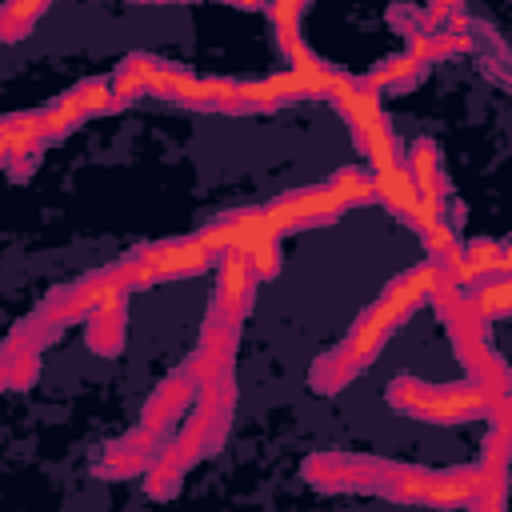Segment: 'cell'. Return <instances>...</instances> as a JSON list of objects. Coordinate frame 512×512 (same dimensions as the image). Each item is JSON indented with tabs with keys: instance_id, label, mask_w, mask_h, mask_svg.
I'll use <instances>...</instances> for the list:
<instances>
[{
	"instance_id": "obj_1",
	"label": "cell",
	"mask_w": 512,
	"mask_h": 512,
	"mask_svg": "<svg viewBox=\"0 0 512 512\" xmlns=\"http://www.w3.org/2000/svg\"><path fill=\"white\" fill-rule=\"evenodd\" d=\"M380 96H384V92H376V88L368 84V76L336 72V84H332V96H328V100H332V108L352 124V136H360V132L376 128V124L384 120Z\"/></svg>"
},
{
	"instance_id": "obj_2",
	"label": "cell",
	"mask_w": 512,
	"mask_h": 512,
	"mask_svg": "<svg viewBox=\"0 0 512 512\" xmlns=\"http://www.w3.org/2000/svg\"><path fill=\"white\" fill-rule=\"evenodd\" d=\"M136 256L156 272V280H176V276H196L204 272L216 256L192 236V240H160V244H144L136 248Z\"/></svg>"
},
{
	"instance_id": "obj_3",
	"label": "cell",
	"mask_w": 512,
	"mask_h": 512,
	"mask_svg": "<svg viewBox=\"0 0 512 512\" xmlns=\"http://www.w3.org/2000/svg\"><path fill=\"white\" fill-rule=\"evenodd\" d=\"M192 400H196V380H192L188 368L164 376L160 388H156V392L148 396V404H144V420H140V428H148V432H164L176 416H184V408H188Z\"/></svg>"
},
{
	"instance_id": "obj_4",
	"label": "cell",
	"mask_w": 512,
	"mask_h": 512,
	"mask_svg": "<svg viewBox=\"0 0 512 512\" xmlns=\"http://www.w3.org/2000/svg\"><path fill=\"white\" fill-rule=\"evenodd\" d=\"M484 484V468L480 464H460L448 472H428V488H424V504L428 508H468L476 500Z\"/></svg>"
},
{
	"instance_id": "obj_5",
	"label": "cell",
	"mask_w": 512,
	"mask_h": 512,
	"mask_svg": "<svg viewBox=\"0 0 512 512\" xmlns=\"http://www.w3.org/2000/svg\"><path fill=\"white\" fill-rule=\"evenodd\" d=\"M376 200H380L388 212H396L400 220H408V216L416 212V204H420V188H416L412 172L400 164V168L376 176Z\"/></svg>"
},
{
	"instance_id": "obj_6",
	"label": "cell",
	"mask_w": 512,
	"mask_h": 512,
	"mask_svg": "<svg viewBox=\"0 0 512 512\" xmlns=\"http://www.w3.org/2000/svg\"><path fill=\"white\" fill-rule=\"evenodd\" d=\"M404 168L412 172V180H416L420 192H440V196H448V180H444V172H440V148H436V140H428V136L412 140Z\"/></svg>"
},
{
	"instance_id": "obj_7",
	"label": "cell",
	"mask_w": 512,
	"mask_h": 512,
	"mask_svg": "<svg viewBox=\"0 0 512 512\" xmlns=\"http://www.w3.org/2000/svg\"><path fill=\"white\" fill-rule=\"evenodd\" d=\"M424 72H428V64H420V60H412V56H388L384 64H376L372 72H368V84L376 88V92H408V88H416L420 80H424Z\"/></svg>"
},
{
	"instance_id": "obj_8",
	"label": "cell",
	"mask_w": 512,
	"mask_h": 512,
	"mask_svg": "<svg viewBox=\"0 0 512 512\" xmlns=\"http://www.w3.org/2000/svg\"><path fill=\"white\" fill-rule=\"evenodd\" d=\"M124 332H128L124 308H100L88 316V348L100 356H116L124 348Z\"/></svg>"
},
{
	"instance_id": "obj_9",
	"label": "cell",
	"mask_w": 512,
	"mask_h": 512,
	"mask_svg": "<svg viewBox=\"0 0 512 512\" xmlns=\"http://www.w3.org/2000/svg\"><path fill=\"white\" fill-rule=\"evenodd\" d=\"M352 140H356V148L368 156V164H372V176L400 168V152H396V140H392V128H388V120H380L376 128H368V132H360V136H352Z\"/></svg>"
},
{
	"instance_id": "obj_10",
	"label": "cell",
	"mask_w": 512,
	"mask_h": 512,
	"mask_svg": "<svg viewBox=\"0 0 512 512\" xmlns=\"http://www.w3.org/2000/svg\"><path fill=\"white\" fill-rule=\"evenodd\" d=\"M184 468H188V464L176 456V448L164 444L160 456L152 460V468L144 472V476H148V484H144L148 496H152V500H172V496L180 492V476H184Z\"/></svg>"
},
{
	"instance_id": "obj_11",
	"label": "cell",
	"mask_w": 512,
	"mask_h": 512,
	"mask_svg": "<svg viewBox=\"0 0 512 512\" xmlns=\"http://www.w3.org/2000/svg\"><path fill=\"white\" fill-rule=\"evenodd\" d=\"M352 376H356V368H352V364H348L340 352H324V356L312 364L308 384H312V392L332 396V392H340L344 384H352Z\"/></svg>"
},
{
	"instance_id": "obj_12",
	"label": "cell",
	"mask_w": 512,
	"mask_h": 512,
	"mask_svg": "<svg viewBox=\"0 0 512 512\" xmlns=\"http://www.w3.org/2000/svg\"><path fill=\"white\" fill-rule=\"evenodd\" d=\"M468 300L472 308L488 320V316H504L512 312V276H492V280H480V288H468Z\"/></svg>"
},
{
	"instance_id": "obj_13",
	"label": "cell",
	"mask_w": 512,
	"mask_h": 512,
	"mask_svg": "<svg viewBox=\"0 0 512 512\" xmlns=\"http://www.w3.org/2000/svg\"><path fill=\"white\" fill-rule=\"evenodd\" d=\"M80 112H84V120L88 116H108L112 112V100H116V92H112V80H80L72 92H64Z\"/></svg>"
},
{
	"instance_id": "obj_14",
	"label": "cell",
	"mask_w": 512,
	"mask_h": 512,
	"mask_svg": "<svg viewBox=\"0 0 512 512\" xmlns=\"http://www.w3.org/2000/svg\"><path fill=\"white\" fill-rule=\"evenodd\" d=\"M328 184L336 188V196H340L348 208H356V204H372V200H376V176H368V172H360V168H340Z\"/></svg>"
},
{
	"instance_id": "obj_15",
	"label": "cell",
	"mask_w": 512,
	"mask_h": 512,
	"mask_svg": "<svg viewBox=\"0 0 512 512\" xmlns=\"http://www.w3.org/2000/svg\"><path fill=\"white\" fill-rule=\"evenodd\" d=\"M40 116H44V144L64 140L68 132H76V128L84 124V112H80V108H76L68 96H60L56 104H48Z\"/></svg>"
},
{
	"instance_id": "obj_16",
	"label": "cell",
	"mask_w": 512,
	"mask_h": 512,
	"mask_svg": "<svg viewBox=\"0 0 512 512\" xmlns=\"http://www.w3.org/2000/svg\"><path fill=\"white\" fill-rule=\"evenodd\" d=\"M464 260L472 264L476 280H492L504 268V244L500 240H468L464 244Z\"/></svg>"
},
{
	"instance_id": "obj_17",
	"label": "cell",
	"mask_w": 512,
	"mask_h": 512,
	"mask_svg": "<svg viewBox=\"0 0 512 512\" xmlns=\"http://www.w3.org/2000/svg\"><path fill=\"white\" fill-rule=\"evenodd\" d=\"M428 392H432V384L428 380H412V376H396L392 384H388V392H384V400L392 404V408H400V412H416L424 400H428Z\"/></svg>"
},
{
	"instance_id": "obj_18",
	"label": "cell",
	"mask_w": 512,
	"mask_h": 512,
	"mask_svg": "<svg viewBox=\"0 0 512 512\" xmlns=\"http://www.w3.org/2000/svg\"><path fill=\"white\" fill-rule=\"evenodd\" d=\"M48 4H4L0 8V28H4V40H20L36 16H44Z\"/></svg>"
},
{
	"instance_id": "obj_19",
	"label": "cell",
	"mask_w": 512,
	"mask_h": 512,
	"mask_svg": "<svg viewBox=\"0 0 512 512\" xmlns=\"http://www.w3.org/2000/svg\"><path fill=\"white\" fill-rule=\"evenodd\" d=\"M300 12H304V4H296V0H288V4H272V8H268L272 24H276V40H280V48L300 44Z\"/></svg>"
},
{
	"instance_id": "obj_20",
	"label": "cell",
	"mask_w": 512,
	"mask_h": 512,
	"mask_svg": "<svg viewBox=\"0 0 512 512\" xmlns=\"http://www.w3.org/2000/svg\"><path fill=\"white\" fill-rule=\"evenodd\" d=\"M508 464H512V432L508 428H492L488 440H484V452H480V468L508 472Z\"/></svg>"
},
{
	"instance_id": "obj_21",
	"label": "cell",
	"mask_w": 512,
	"mask_h": 512,
	"mask_svg": "<svg viewBox=\"0 0 512 512\" xmlns=\"http://www.w3.org/2000/svg\"><path fill=\"white\" fill-rule=\"evenodd\" d=\"M0 136H28L44 144V116L40 112H12L0 120Z\"/></svg>"
},
{
	"instance_id": "obj_22",
	"label": "cell",
	"mask_w": 512,
	"mask_h": 512,
	"mask_svg": "<svg viewBox=\"0 0 512 512\" xmlns=\"http://www.w3.org/2000/svg\"><path fill=\"white\" fill-rule=\"evenodd\" d=\"M36 160H40V152H32V156H20V160H12V164H4V168H8V176H12V180H24V176H32Z\"/></svg>"
},
{
	"instance_id": "obj_23",
	"label": "cell",
	"mask_w": 512,
	"mask_h": 512,
	"mask_svg": "<svg viewBox=\"0 0 512 512\" xmlns=\"http://www.w3.org/2000/svg\"><path fill=\"white\" fill-rule=\"evenodd\" d=\"M500 276H512V236L504 240V268H500Z\"/></svg>"
}]
</instances>
